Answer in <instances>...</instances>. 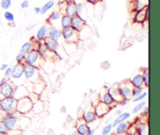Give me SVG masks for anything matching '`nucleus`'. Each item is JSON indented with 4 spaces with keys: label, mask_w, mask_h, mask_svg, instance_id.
I'll use <instances>...</instances> for the list:
<instances>
[{
    "label": "nucleus",
    "mask_w": 160,
    "mask_h": 135,
    "mask_svg": "<svg viewBox=\"0 0 160 135\" xmlns=\"http://www.w3.org/2000/svg\"><path fill=\"white\" fill-rule=\"evenodd\" d=\"M86 25V21L84 18L81 17V16L76 15L71 17V23H70V28H73L74 31H78V32H81L83 29L84 28Z\"/></svg>",
    "instance_id": "1a4fd4ad"
},
{
    "label": "nucleus",
    "mask_w": 160,
    "mask_h": 135,
    "mask_svg": "<svg viewBox=\"0 0 160 135\" xmlns=\"http://www.w3.org/2000/svg\"><path fill=\"white\" fill-rule=\"evenodd\" d=\"M44 44H45V47L47 49L49 52H52L56 56H58V49L59 48V43L58 41L54 40V39L51 38L49 37H46L43 40Z\"/></svg>",
    "instance_id": "9d476101"
},
{
    "label": "nucleus",
    "mask_w": 160,
    "mask_h": 135,
    "mask_svg": "<svg viewBox=\"0 0 160 135\" xmlns=\"http://www.w3.org/2000/svg\"><path fill=\"white\" fill-rule=\"evenodd\" d=\"M5 135H9V134H6Z\"/></svg>",
    "instance_id": "680f3d73"
},
{
    "label": "nucleus",
    "mask_w": 160,
    "mask_h": 135,
    "mask_svg": "<svg viewBox=\"0 0 160 135\" xmlns=\"http://www.w3.org/2000/svg\"><path fill=\"white\" fill-rule=\"evenodd\" d=\"M48 34V26L46 24H44L38 30L37 34H36V39L37 41H43L47 37Z\"/></svg>",
    "instance_id": "b1692460"
},
{
    "label": "nucleus",
    "mask_w": 160,
    "mask_h": 135,
    "mask_svg": "<svg viewBox=\"0 0 160 135\" xmlns=\"http://www.w3.org/2000/svg\"><path fill=\"white\" fill-rule=\"evenodd\" d=\"M95 130H92V129H91L90 131H89L88 132L87 134H86V135H95Z\"/></svg>",
    "instance_id": "3c124183"
},
{
    "label": "nucleus",
    "mask_w": 160,
    "mask_h": 135,
    "mask_svg": "<svg viewBox=\"0 0 160 135\" xmlns=\"http://www.w3.org/2000/svg\"><path fill=\"white\" fill-rule=\"evenodd\" d=\"M112 120V117H109V119H108V120H107V121H106V123H109V120Z\"/></svg>",
    "instance_id": "6e6d98bb"
},
{
    "label": "nucleus",
    "mask_w": 160,
    "mask_h": 135,
    "mask_svg": "<svg viewBox=\"0 0 160 135\" xmlns=\"http://www.w3.org/2000/svg\"><path fill=\"white\" fill-rule=\"evenodd\" d=\"M24 57H25V54L22 52H19L18 54L16 56V61H17V63H20V64H23V62H24Z\"/></svg>",
    "instance_id": "58836bf2"
},
{
    "label": "nucleus",
    "mask_w": 160,
    "mask_h": 135,
    "mask_svg": "<svg viewBox=\"0 0 160 135\" xmlns=\"http://www.w3.org/2000/svg\"><path fill=\"white\" fill-rule=\"evenodd\" d=\"M33 105H34V103L27 96L17 100L16 109L18 112H20L22 115L24 116L32 111Z\"/></svg>",
    "instance_id": "39448f33"
},
{
    "label": "nucleus",
    "mask_w": 160,
    "mask_h": 135,
    "mask_svg": "<svg viewBox=\"0 0 160 135\" xmlns=\"http://www.w3.org/2000/svg\"><path fill=\"white\" fill-rule=\"evenodd\" d=\"M134 128H135L138 132H140L141 134L143 135L147 132V130H148L146 123H142V122H139V123L134 124Z\"/></svg>",
    "instance_id": "7c9ffc66"
},
{
    "label": "nucleus",
    "mask_w": 160,
    "mask_h": 135,
    "mask_svg": "<svg viewBox=\"0 0 160 135\" xmlns=\"http://www.w3.org/2000/svg\"><path fill=\"white\" fill-rule=\"evenodd\" d=\"M130 117H131V113H130V112H122L120 115L117 116V118L114 120L113 123H112V128H116V127H117L119 123H122V122L126 121V120H128Z\"/></svg>",
    "instance_id": "393cba45"
},
{
    "label": "nucleus",
    "mask_w": 160,
    "mask_h": 135,
    "mask_svg": "<svg viewBox=\"0 0 160 135\" xmlns=\"http://www.w3.org/2000/svg\"><path fill=\"white\" fill-rule=\"evenodd\" d=\"M148 20L146 17V14H145V8L141 10L136 11L134 17V22L138 23H142Z\"/></svg>",
    "instance_id": "4be33fe9"
},
{
    "label": "nucleus",
    "mask_w": 160,
    "mask_h": 135,
    "mask_svg": "<svg viewBox=\"0 0 160 135\" xmlns=\"http://www.w3.org/2000/svg\"><path fill=\"white\" fill-rule=\"evenodd\" d=\"M70 135H80L79 134H78V132L76 131V130H73V131H72L71 132H70Z\"/></svg>",
    "instance_id": "603ef678"
},
{
    "label": "nucleus",
    "mask_w": 160,
    "mask_h": 135,
    "mask_svg": "<svg viewBox=\"0 0 160 135\" xmlns=\"http://www.w3.org/2000/svg\"><path fill=\"white\" fill-rule=\"evenodd\" d=\"M60 23L62 28H70V23H71V17L67 15V14H62L60 18Z\"/></svg>",
    "instance_id": "c85d7f7f"
},
{
    "label": "nucleus",
    "mask_w": 160,
    "mask_h": 135,
    "mask_svg": "<svg viewBox=\"0 0 160 135\" xmlns=\"http://www.w3.org/2000/svg\"><path fill=\"white\" fill-rule=\"evenodd\" d=\"M122 112H123V111H122L121 109H118V110L116 111V115L119 116V115H120V114H121Z\"/></svg>",
    "instance_id": "864d4df0"
},
{
    "label": "nucleus",
    "mask_w": 160,
    "mask_h": 135,
    "mask_svg": "<svg viewBox=\"0 0 160 135\" xmlns=\"http://www.w3.org/2000/svg\"><path fill=\"white\" fill-rule=\"evenodd\" d=\"M6 133H3V132H0V135H5Z\"/></svg>",
    "instance_id": "bf43d9fd"
},
{
    "label": "nucleus",
    "mask_w": 160,
    "mask_h": 135,
    "mask_svg": "<svg viewBox=\"0 0 160 135\" xmlns=\"http://www.w3.org/2000/svg\"><path fill=\"white\" fill-rule=\"evenodd\" d=\"M130 82L132 84L134 88H145V84H144L143 81V76H142V73H138L132 77L130 80Z\"/></svg>",
    "instance_id": "6ab92c4d"
},
{
    "label": "nucleus",
    "mask_w": 160,
    "mask_h": 135,
    "mask_svg": "<svg viewBox=\"0 0 160 135\" xmlns=\"http://www.w3.org/2000/svg\"><path fill=\"white\" fill-rule=\"evenodd\" d=\"M12 6V0H1L0 6L4 10H8Z\"/></svg>",
    "instance_id": "c9c22d12"
},
{
    "label": "nucleus",
    "mask_w": 160,
    "mask_h": 135,
    "mask_svg": "<svg viewBox=\"0 0 160 135\" xmlns=\"http://www.w3.org/2000/svg\"><path fill=\"white\" fill-rule=\"evenodd\" d=\"M23 77V65L20 63H17L12 67V73H11L10 78L12 80H20Z\"/></svg>",
    "instance_id": "a211bd4d"
},
{
    "label": "nucleus",
    "mask_w": 160,
    "mask_h": 135,
    "mask_svg": "<svg viewBox=\"0 0 160 135\" xmlns=\"http://www.w3.org/2000/svg\"><path fill=\"white\" fill-rule=\"evenodd\" d=\"M112 135H128L127 134H116V133H114V134H112Z\"/></svg>",
    "instance_id": "13d9d810"
},
{
    "label": "nucleus",
    "mask_w": 160,
    "mask_h": 135,
    "mask_svg": "<svg viewBox=\"0 0 160 135\" xmlns=\"http://www.w3.org/2000/svg\"><path fill=\"white\" fill-rule=\"evenodd\" d=\"M36 43H37V42H31V41L26 42L25 43H23V45H22L21 48H20V52L23 53V54H26L27 52H28L29 51H31V49H33V48H35Z\"/></svg>",
    "instance_id": "cd10ccee"
},
{
    "label": "nucleus",
    "mask_w": 160,
    "mask_h": 135,
    "mask_svg": "<svg viewBox=\"0 0 160 135\" xmlns=\"http://www.w3.org/2000/svg\"><path fill=\"white\" fill-rule=\"evenodd\" d=\"M62 33V38L68 44H75L78 43L80 40L79 32L74 31L73 28H62L61 30Z\"/></svg>",
    "instance_id": "20e7f679"
},
{
    "label": "nucleus",
    "mask_w": 160,
    "mask_h": 135,
    "mask_svg": "<svg viewBox=\"0 0 160 135\" xmlns=\"http://www.w3.org/2000/svg\"><path fill=\"white\" fill-rule=\"evenodd\" d=\"M132 2L134 3V12L145 9L148 6V0H134Z\"/></svg>",
    "instance_id": "bb28decb"
},
{
    "label": "nucleus",
    "mask_w": 160,
    "mask_h": 135,
    "mask_svg": "<svg viewBox=\"0 0 160 135\" xmlns=\"http://www.w3.org/2000/svg\"><path fill=\"white\" fill-rule=\"evenodd\" d=\"M17 100L13 96L6 97L0 100V107L5 113H9L16 109Z\"/></svg>",
    "instance_id": "423d86ee"
},
{
    "label": "nucleus",
    "mask_w": 160,
    "mask_h": 135,
    "mask_svg": "<svg viewBox=\"0 0 160 135\" xmlns=\"http://www.w3.org/2000/svg\"><path fill=\"white\" fill-rule=\"evenodd\" d=\"M22 65H23V76L25 77L28 82L34 84L42 79L40 74V69L26 63H23Z\"/></svg>",
    "instance_id": "f257e3e1"
},
{
    "label": "nucleus",
    "mask_w": 160,
    "mask_h": 135,
    "mask_svg": "<svg viewBox=\"0 0 160 135\" xmlns=\"http://www.w3.org/2000/svg\"><path fill=\"white\" fill-rule=\"evenodd\" d=\"M127 134H128V135H143V134H141L140 132H138V131L137 130L134 128V129H133V131H131V130L130 129V128H129L128 132H127Z\"/></svg>",
    "instance_id": "a19ab883"
},
{
    "label": "nucleus",
    "mask_w": 160,
    "mask_h": 135,
    "mask_svg": "<svg viewBox=\"0 0 160 135\" xmlns=\"http://www.w3.org/2000/svg\"><path fill=\"white\" fill-rule=\"evenodd\" d=\"M84 1H85L87 3H88V4H91V5H95L97 2H98V0H84Z\"/></svg>",
    "instance_id": "49530a36"
},
{
    "label": "nucleus",
    "mask_w": 160,
    "mask_h": 135,
    "mask_svg": "<svg viewBox=\"0 0 160 135\" xmlns=\"http://www.w3.org/2000/svg\"><path fill=\"white\" fill-rule=\"evenodd\" d=\"M61 17H62V14L59 12L58 10H54L51 12V14L49 15V17H48V19L46 20V23L48 25H53L52 23L55 21H57V20H60Z\"/></svg>",
    "instance_id": "a878e982"
},
{
    "label": "nucleus",
    "mask_w": 160,
    "mask_h": 135,
    "mask_svg": "<svg viewBox=\"0 0 160 135\" xmlns=\"http://www.w3.org/2000/svg\"><path fill=\"white\" fill-rule=\"evenodd\" d=\"M8 67H9V65H8L7 63H3L2 64L1 67H0V70H1V71H5Z\"/></svg>",
    "instance_id": "a18cd8bd"
},
{
    "label": "nucleus",
    "mask_w": 160,
    "mask_h": 135,
    "mask_svg": "<svg viewBox=\"0 0 160 135\" xmlns=\"http://www.w3.org/2000/svg\"><path fill=\"white\" fill-rule=\"evenodd\" d=\"M0 132H3V133H6L7 134V131H6V128L5 127L4 123L2 120H0Z\"/></svg>",
    "instance_id": "c03bdc74"
},
{
    "label": "nucleus",
    "mask_w": 160,
    "mask_h": 135,
    "mask_svg": "<svg viewBox=\"0 0 160 135\" xmlns=\"http://www.w3.org/2000/svg\"><path fill=\"white\" fill-rule=\"evenodd\" d=\"M15 84L11 81H8L4 84H0V100L6 97L12 96Z\"/></svg>",
    "instance_id": "6e6552de"
},
{
    "label": "nucleus",
    "mask_w": 160,
    "mask_h": 135,
    "mask_svg": "<svg viewBox=\"0 0 160 135\" xmlns=\"http://www.w3.org/2000/svg\"><path fill=\"white\" fill-rule=\"evenodd\" d=\"M108 92L110 93V95H112V97L113 98V99L115 100V102L117 104L123 105L127 103V102L123 101V98H122L121 95H120V91H119L118 88V84L111 86L109 88H108Z\"/></svg>",
    "instance_id": "4468645a"
},
{
    "label": "nucleus",
    "mask_w": 160,
    "mask_h": 135,
    "mask_svg": "<svg viewBox=\"0 0 160 135\" xmlns=\"http://www.w3.org/2000/svg\"><path fill=\"white\" fill-rule=\"evenodd\" d=\"M44 61H45V59L40 56L37 50L35 48H33L25 54L23 63L28 64V65L33 66V67L40 69L43 64Z\"/></svg>",
    "instance_id": "f03ea898"
},
{
    "label": "nucleus",
    "mask_w": 160,
    "mask_h": 135,
    "mask_svg": "<svg viewBox=\"0 0 160 135\" xmlns=\"http://www.w3.org/2000/svg\"><path fill=\"white\" fill-rule=\"evenodd\" d=\"M98 2H102V1H103V0H98Z\"/></svg>",
    "instance_id": "052dcab7"
},
{
    "label": "nucleus",
    "mask_w": 160,
    "mask_h": 135,
    "mask_svg": "<svg viewBox=\"0 0 160 135\" xmlns=\"http://www.w3.org/2000/svg\"><path fill=\"white\" fill-rule=\"evenodd\" d=\"M74 128L80 135H86V134L92 129L88 123L84 122L81 117L77 120Z\"/></svg>",
    "instance_id": "f8f14e48"
},
{
    "label": "nucleus",
    "mask_w": 160,
    "mask_h": 135,
    "mask_svg": "<svg viewBox=\"0 0 160 135\" xmlns=\"http://www.w3.org/2000/svg\"><path fill=\"white\" fill-rule=\"evenodd\" d=\"M9 81V79H8L7 78H6V77H4V78H2L1 79V81H0V84H4V83L7 82V81Z\"/></svg>",
    "instance_id": "8fccbe9b"
},
{
    "label": "nucleus",
    "mask_w": 160,
    "mask_h": 135,
    "mask_svg": "<svg viewBox=\"0 0 160 135\" xmlns=\"http://www.w3.org/2000/svg\"><path fill=\"white\" fill-rule=\"evenodd\" d=\"M29 93L30 92L28 91V89L24 85H23V84H20V85H15L12 96H13L16 99L18 100L20 99V98L27 97L29 95Z\"/></svg>",
    "instance_id": "2eb2a0df"
},
{
    "label": "nucleus",
    "mask_w": 160,
    "mask_h": 135,
    "mask_svg": "<svg viewBox=\"0 0 160 135\" xmlns=\"http://www.w3.org/2000/svg\"><path fill=\"white\" fill-rule=\"evenodd\" d=\"M118 88L123 101L128 102L130 101L131 98H133V86L132 84H131V82H130V80H126V81H123V82H120V84H118Z\"/></svg>",
    "instance_id": "7ed1b4c3"
},
{
    "label": "nucleus",
    "mask_w": 160,
    "mask_h": 135,
    "mask_svg": "<svg viewBox=\"0 0 160 135\" xmlns=\"http://www.w3.org/2000/svg\"><path fill=\"white\" fill-rule=\"evenodd\" d=\"M0 120H2L4 123L5 127L6 128L7 132L9 131H12L13 130H17L19 126V120L14 118V117H11L9 113H5L3 112L2 114Z\"/></svg>",
    "instance_id": "0eeeda50"
},
{
    "label": "nucleus",
    "mask_w": 160,
    "mask_h": 135,
    "mask_svg": "<svg viewBox=\"0 0 160 135\" xmlns=\"http://www.w3.org/2000/svg\"><path fill=\"white\" fill-rule=\"evenodd\" d=\"M29 6H30V2L28 1V0H23V1L21 2V4H20V7L23 9H28V8L29 7Z\"/></svg>",
    "instance_id": "79ce46f5"
},
{
    "label": "nucleus",
    "mask_w": 160,
    "mask_h": 135,
    "mask_svg": "<svg viewBox=\"0 0 160 135\" xmlns=\"http://www.w3.org/2000/svg\"><path fill=\"white\" fill-rule=\"evenodd\" d=\"M144 111L142 112V116H147L148 113V106H145L144 107Z\"/></svg>",
    "instance_id": "de8ad7c7"
},
{
    "label": "nucleus",
    "mask_w": 160,
    "mask_h": 135,
    "mask_svg": "<svg viewBox=\"0 0 160 135\" xmlns=\"http://www.w3.org/2000/svg\"><path fill=\"white\" fill-rule=\"evenodd\" d=\"M3 17H4L5 20L7 22H9V23H14V20H15V16L12 13V12L9 10H6L3 13Z\"/></svg>",
    "instance_id": "473e14b6"
},
{
    "label": "nucleus",
    "mask_w": 160,
    "mask_h": 135,
    "mask_svg": "<svg viewBox=\"0 0 160 135\" xmlns=\"http://www.w3.org/2000/svg\"><path fill=\"white\" fill-rule=\"evenodd\" d=\"M142 76H143L145 88H148V86H149V72H148V68H144L142 70Z\"/></svg>",
    "instance_id": "2f4dec72"
},
{
    "label": "nucleus",
    "mask_w": 160,
    "mask_h": 135,
    "mask_svg": "<svg viewBox=\"0 0 160 135\" xmlns=\"http://www.w3.org/2000/svg\"><path fill=\"white\" fill-rule=\"evenodd\" d=\"M143 92V88H134L133 87L132 90V96L133 98H135V97L138 96L141 94Z\"/></svg>",
    "instance_id": "ea45409f"
},
{
    "label": "nucleus",
    "mask_w": 160,
    "mask_h": 135,
    "mask_svg": "<svg viewBox=\"0 0 160 135\" xmlns=\"http://www.w3.org/2000/svg\"><path fill=\"white\" fill-rule=\"evenodd\" d=\"M130 126H131V124H130V123H128V122H126V121L122 122V123H119V124L115 128H116L115 133L118 134H127Z\"/></svg>",
    "instance_id": "5701e85b"
},
{
    "label": "nucleus",
    "mask_w": 160,
    "mask_h": 135,
    "mask_svg": "<svg viewBox=\"0 0 160 135\" xmlns=\"http://www.w3.org/2000/svg\"><path fill=\"white\" fill-rule=\"evenodd\" d=\"M55 6V1L54 0H49V1L47 2L42 8H41V15H45L46 12H48V11H49L50 9H52L53 6Z\"/></svg>",
    "instance_id": "c756f323"
},
{
    "label": "nucleus",
    "mask_w": 160,
    "mask_h": 135,
    "mask_svg": "<svg viewBox=\"0 0 160 135\" xmlns=\"http://www.w3.org/2000/svg\"><path fill=\"white\" fill-rule=\"evenodd\" d=\"M112 124L111 123H106V126L103 127L102 130V135H109L112 131Z\"/></svg>",
    "instance_id": "f704fd0d"
},
{
    "label": "nucleus",
    "mask_w": 160,
    "mask_h": 135,
    "mask_svg": "<svg viewBox=\"0 0 160 135\" xmlns=\"http://www.w3.org/2000/svg\"><path fill=\"white\" fill-rule=\"evenodd\" d=\"M47 37H49L54 40L59 42V39L62 38V33L61 30L55 27L54 25H48V34Z\"/></svg>",
    "instance_id": "f3484780"
},
{
    "label": "nucleus",
    "mask_w": 160,
    "mask_h": 135,
    "mask_svg": "<svg viewBox=\"0 0 160 135\" xmlns=\"http://www.w3.org/2000/svg\"><path fill=\"white\" fill-rule=\"evenodd\" d=\"M35 49L37 50L38 52L40 54V56L43 58L44 59H49L51 56H48V54H52V52L48 51L45 47V44H44L43 41H38L35 45Z\"/></svg>",
    "instance_id": "dca6fc26"
},
{
    "label": "nucleus",
    "mask_w": 160,
    "mask_h": 135,
    "mask_svg": "<svg viewBox=\"0 0 160 135\" xmlns=\"http://www.w3.org/2000/svg\"><path fill=\"white\" fill-rule=\"evenodd\" d=\"M147 96H148V92H143L140 95L135 97V98H133V102H140L143 101L145 98H146Z\"/></svg>",
    "instance_id": "4c0bfd02"
},
{
    "label": "nucleus",
    "mask_w": 160,
    "mask_h": 135,
    "mask_svg": "<svg viewBox=\"0 0 160 135\" xmlns=\"http://www.w3.org/2000/svg\"><path fill=\"white\" fill-rule=\"evenodd\" d=\"M20 135H21V134H20Z\"/></svg>",
    "instance_id": "e2e57ef3"
},
{
    "label": "nucleus",
    "mask_w": 160,
    "mask_h": 135,
    "mask_svg": "<svg viewBox=\"0 0 160 135\" xmlns=\"http://www.w3.org/2000/svg\"><path fill=\"white\" fill-rule=\"evenodd\" d=\"M82 120L84 122H86L87 123H92L97 120V117L95 115V112H94L93 109H88L85 110L82 114V117H81Z\"/></svg>",
    "instance_id": "412c9836"
},
{
    "label": "nucleus",
    "mask_w": 160,
    "mask_h": 135,
    "mask_svg": "<svg viewBox=\"0 0 160 135\" xmlns=\"http://www.w3.org/2000/svg\"><path fill=\"white\" fill-rule=\"evenodd\" d=\"M73 1H74L76 3H78V2H84V0H73Z\"/></svg>",
    "instance_id": "5fc2aeb1"
},
{
    "label": "nucleus",
    "mask_w": 160,
    "mask_h": 135,
    "mask_svg": "<svg viewBox=\"0 0 160 135\" xmlns=\"http://www.w3.org/2000/svg\"><path fill=\"white\" fill-rule=\"evenodd\" d=\"M146 104H147V102L145 101L140 102L138 104L136 105V106L134 107V109H133V110H132V113L137 114V113H138V112H140L141 111L143 110L144 107H145V106H146Z\"/></svg>",
    "instance_id": "72a5a7b5"
},
{
    "label": "nucleus",
    "mask_w": 160,
    "mask_h": 135,
    "mask_svg": "<svg viewBox=\"0 0 160 135\" xmlns=\"http://www.w3.org/2000/svg\"><path fill=\"white\" fill-rule=\"evenodd\" d=\"M34 12H35V14H40L41 7H39V6H36V7H34Z\"/></svg>",
    "instance_id": "09e8293b"
},
{
    "label": "nucleus",
    "mask_w": 160,
    "mask_h": 135,
    "mask_svg": "<svg viewBox=\"0 0 160 135\" xmlns=\"http://www.w3.org/2000/svg\"><path fill=\"white\" fill-rule=\"evenodd\" d=\"M94 112H95V115H96L97 118H102L107 113H109V111L111 110L110 108L102 103V102H98L96 105L95 106L93 109Z\"/></svg>",
    "instance_id": "9b49d317"
},
{
    "label": "nucleus",
    "mask_w": 160,
    "mask_h": 135,
    "mask_svg": "<svg viewBox=\"0 0 160 135\" xmlns=\"http://www.w3.org/2000/svg\"><path fill=\"white\" fill-rule=\"evenodd\" d=\"M3 113V112H2V109H1V107H0V117H1V116H2V114Z\"/></svg>",
    "instance_id": "4d7b16f0"
},
{
    "label": "nucleus",
    "mask_w": 160,
    "mask_h": 135,
    "mask_svg": "<svg viewBox=\"0 0 160 135\" xmlns=\"http://www.w3.org/2000/svg\"><path fill=\"white\" fill-rule=\"evenodd\" d=\"M85 10V4L84 2L77 3V14L82 17V13ZM83 18V17H82Z\"/></svg>",
    "instance_id": "e433bc0d"
},
{
    "label": "nucleus",
    "mask_w": 160,
    "mask_h": 135,
    "mask_svg": "<svg viewBox=\"0 0 160 135\" xmlns=\"http://www.w3.org/2000/svg\"><path fill=\"white\" fill-rule=\"evenodd\" d=\"M11 73H12V67H9L6 70H5V77L9 79V78H10Z\"/></svg>",
    "instance_id": "37998d69"
},
{
    "label": "nucleus",
    "mask_w": 160,
    "mask_h": 135,
    "mask_svg": "<svg viewBox=\"0 0 160 135\" xmlns=\"http://www.w3.org/2000/svg\"><path fill=\"white\" fill-rule=\"evenodd\" d=\"M100 102H102L104 103L105 105L109 106L111 109L115 108V106L118 105L116 102L115 100L113 99V98H112V95H110V93L108 92V90L100 95Z\"/></svg>",
    "instance_id": "ddd939ff"
},
{
    "label": "nucleus",
    "mask_w": 160,
    "mask_h": 135,
    "mask_svg": "<svg viewBox=\"0 0 160 135\" xmlns=\"http://www.w3.org/2000/svg\"><path fill=\"white\" fill-rule=\"evenodd\" d=\"M64 14L73 17L77 14V3L73 0H68L66 3Z\"/></svg>",
    "instance_id": "aec40b11"
}]
</instances>
